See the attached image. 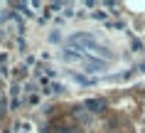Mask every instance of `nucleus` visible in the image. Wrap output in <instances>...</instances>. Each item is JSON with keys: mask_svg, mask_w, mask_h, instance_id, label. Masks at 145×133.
Segmentation results:
<instances>
[{"mask_svg": "<svg viewBox=\"0 0 145 133\" xmlns=\"http://www.w3.org/2000/svg\"><path fill=\"white\" fill-rule=\"evenodd\" d=\"M61 133H74V131H69V128H64V131H61Z\"/></svg>", "mask_w": 145, "mask_h": 133, "instance_id": "nucleus-2", "label": "nucleus"}, {"mask_svg": "<svg viewBox=\"0 0 145 133\" xmlns=\"http://www.w3.org/2000/svg\"><path fill=\"white\" fill-rule=\"evenodd\" d=\"M86 109H91V111H101V109H103V101H101V99H89V101H86Z\"/></svg>", "mask_w": 145, "mask_h": 133, "instance_id": "nucleus-1", "label": "nucleus"}]
</instances>
